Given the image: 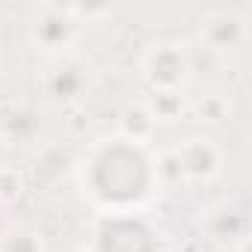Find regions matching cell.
Returning <instances> with one entry per match:
<instances>
[{
	"label": "cell",
	"instance_id": "cell-3",
	"mask_svg": "<svg viewBox=\"0 0 252 252\" xmlns=\"http://www.w3.org/2000/svg\"><path fill=\"white\" fill-rule=\"evenodd\" d=\"M193 54L178 42H158L143 54V77L155 92H178L190 77Z\"/></svg>",
	"mask_w": 252,
	"mask_h": 252
},
{
	"label": "cell",
	"instance_id": "cell-1",
	"mask_svg": "<svg viewBox=\"0 0 252 252\" xmlns=\"http://www.w3.org/2000/svg\"><path fill=\"white\" fill-rule=\"evenodd\" d=\"M86 166L89 193L101 205H107L110 214H128V208L149 196V187L155 181L146 149L122 137L107 140V146H101Z\"/></svg>",
	"mask_w": 252,
	"mask_h": 252
},
{
	"label": "cell",
	"instance_id": "cell-6",
	"mask_svg": "<svg viewBox=\"0 0 252 252\" xmlns=\"http://www.w3.org/2000/svg\"><path fill=\"white\" fill-rule=\"evenodd\" d=\"M77 30V21L71 18V9H60V6H48L42 15H36L33 21V39L36 45H42L45 51H60L71 42Z\"/></svg>",
	"mask_w": 252,
	"mask_h": 252
},
{
	"label": "cell",
	"instance_id": "cell-9",
	"mask_svg": "<svg viewBox=\"0 0 252 252\" xmlns=\"http://www.w3.org/2000/svg\"><path fill=\"white\" fill-rule=\"evenodd\" d=\"M146 110L152 113L155 122H172V119L181 116L184 104H181V95L178 92H155V98L149 101Z\"/></svg>",
	"mask_w": 252,
	"mask_h": 252
},
{
	"label": "cell",
	"instance_id": "cell-8",
	"mask_svg": "<svg viewBox=\"0 0 252 252\" xmlns=\"http://www.w3.org/2000/svg\"><path fill=\"white\" fill-rule=\"evenodd\" d=\"M155 119L152 113L140 104V107H128L122 113V140L128 143H137V146H146V140L155 134Z\"/></svg>",
	"mask_w": 252,
	"mask_h": 252
},
{
	"label": "cell",
	"instance_id": "cell-11",
	"mask_svg": "<svg viewBox=\"0 0 252 252\" xmlns=\"http://www.w3.org/2000/svg\"><path fill=\"white\" fill-rule=\"evenodd\" d=\"M0 158H3V140H0Z\"/></svg>",
	"mask_w": 252,
	"mask_h": 252
},
{
	"label": "cell",
	"instance_id": "cell-4",
	"mask_svg": "<svg viewBox=\"0 0 252 252\" xmlns=\"http://www.w3.org/2000/svg\"><path fill=\"white\" fill-rule=\"evenodd\" d=\"M243 39H246V27H243V18L234 9H217L208 18H202L205 51H214V54L231 51V48L243 45Z\"/></svg>",
	"mask_w": 252,
	"mask_h": 252
},
{
	"label": "cell",
	"instance_id": "cell-10",
	"mask_svg": "<svg viewBox=\"0 0 252 252\" xmlns=\"http://www.w3.org/2000/svg\"><path fill=\"white\" fill-rule=\"evenodd\" d=\"M0 252H42V240L30 228H9L0 240Z\"/></svg>",
	"mask_w": 252,
	"mask_h": 252
},
{
	"label": "cell",
	"instance_id": "cell-2",
	"mask_svg": "<svg viewBox=\"0 0 252 252\" xmlns=\"http://www.w3.org/2000/svg\"><path fill=\"white\" fill-rule=\"evenodd\" d=\"M95 252H158L155 231L128 214H107L95 228Z\"/></svg>",
	"mask_w": 252,
	"mask_h": 252
},
{
	"label": "cell",
	"instance_id": "cell-5",
	"mask_svg": "<svg viewBox=\"0 0 252 252\" xmlns=\"http://www.w3.org/2000/svg\"><path fill=\"white\" fill-rule=\"evenodd\" d=\"M178 166H181V178H190V181H211L220 175V149L211 143V140H187L178 152Z\"/></svg>",
	"mask_w": 252,
	"mask_h": 252
},
{
	"label": "cell",
	"instance_id": "cell-7",
	"mask_svg": "<svg viewBox=\"0 0 252 252\" xmlns=\"http://www.w3.org/2000/svg\"><path fill=\"white\" fill-rule=\"evenodd\" d=\"M89 89V68L74 60H63L48 74V92L54 101H77Z\"/></svg>",
	"mask_w": 252,
	"mask_h": 252
}]
</instances>
